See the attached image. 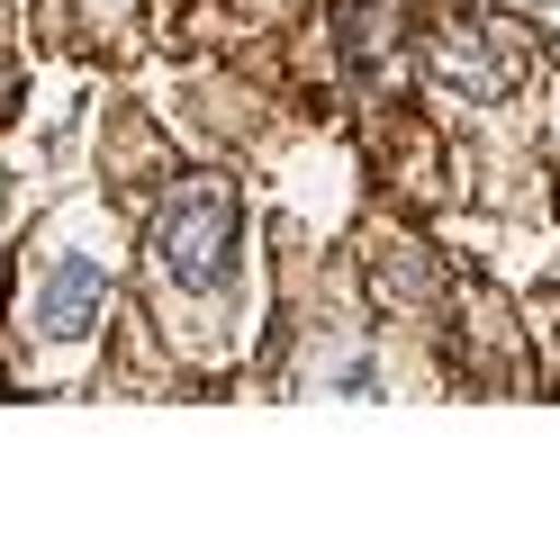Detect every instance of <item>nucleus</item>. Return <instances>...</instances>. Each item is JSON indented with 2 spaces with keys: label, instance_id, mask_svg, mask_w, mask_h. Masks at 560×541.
Segmentation results:
<instances>
[{
  "label": "nucleus",
  "instance_id": "nucleus-1",
  "mask_svg": "<svg viewBox=\"0 0 560 541\" xmlns=\"http://www.w3.org/2000/svg\"><path fill=\"white\" fill-rule=\"evenodd\" d=\"M235 252H244L235 180H218V172L182 180V190L163 199V216H154V271L182 289V298H218V289L235 280Z\"/></svg>",
  "mask_w": 560,
  "mask_h": 541
},
{
  "label": "nucleus",
  "instance_id": "nucleus-2",
  "mask_svg": "<svg viewBox=\"0 0 560 541\" xmlns=\"http://www.w3.org/2000/svg\"><path fill=\"white\" fill-rule=\"evenodd\" d=\"M434 72H443L452 91H470V99H506L515 72H524V46H515L498 19H452L443 46H434Z\"/></svg>",
  "mask_w": 560,
  "mask_h": 541
},
{
  "label": "nucleus",
  "instance_id": "nucleus-3",
  "mask_svg": "<svg viewBox=\"0 0 560 541\" xmlns=\"http://www.w3.org/2000/svg\"><path fill=\"white\" fill-rule=\"evenodd\" d=\"M100 307H109V271H100L91 252H63L46 271V289H37V307H27V325H37L46 343H82L100 325Z\"/></svg>",
  "mask_w": 560,
  "mask_h": 541
}]
</instances>
